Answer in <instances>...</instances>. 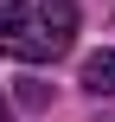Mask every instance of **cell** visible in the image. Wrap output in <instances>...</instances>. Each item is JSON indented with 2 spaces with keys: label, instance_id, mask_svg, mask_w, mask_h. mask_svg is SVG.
I'll return each mask as SVG.
<instances>
[{
  "label": "cell",
  "instance_id": "3",
  "mask_svg": "<svg viewBox=\"0 0 115 122\" xmlns=\"http://www.w3.org/2000/svg\"><path fill=\"white\" fill-rule=\"evenodd\" d=\"M0 122H13V109H6V97H0Z\"/></svg>",
  "mask_w": 115,
  "mask_h": 122
},
{
  "label": "cell",
  "instance_id": "1",
  "mask_svg": "<svg viewBox=\"0 0 115 122\" xmlns=\"http://www.w3.org/2000/svg\"><path fill=\"white\" fill-rule=\"evenodd\" d=\"M77 39V0H6L0 6V58L51 64Z\"/></svg>",
  "mask_w": 115,
  "mask_h": 122
},
{
  "label": "cell",
  "instance_id": "2",
  "mask_svg": "<svg viewBox=\"0 0 115 122\" xmlns=\"http://www.w3.org/2000/svg\"><path fill=\"white\" fill-rule=\"evenodd\" d=\"M83 90L90 97H115V51H90L83 58Z\"/></svg>",
  "mask_w": 115,
  "mask_h": 122
}]
</instances>
